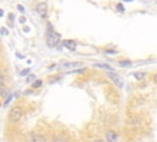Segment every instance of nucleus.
I'll use <instances>...</instances> for the list:
<instances>
[{"label":"nucleus","instance_id":"nucleus-22","mask_svg":"<svg viewBox=\"0 0 157 142\" xmlns=\"http://www.w3.org/2000/svg\"><path fill=\"white\" fill-rule=\"evenodd\" d=\"M17 10L21 11V12H25V7H23L22 5H17Z\"/></svg>","mask_w":157,"mask_h":142},{"label":"nucleus","instance_id":"nucleus-8","mask_svg":"<svg viewBox=\"0 0 157 142\" xmlns=\"http://www.w3.org/2000/svg\"><path fill=\"white\" fill-rule=\"evenodd\" d=\"M105 140H107V142H118V135H117V132H114V131H108L107 133H105Z\"/></svg>","mask_w":157,"mask_h":142},{"label":"nucleus","instance_id":"nucleus-20","mask_svg":"<svg viewBox=\"0 0 157 142\" xmlns=\"http://www.w3.org/2000/svg\"><path fill=\"white\" fill-rule=\"evenodd\" d=\"M1 92H0V94L2 95V97H5L6 94H7V89H5V88H2V89H0Z\"/></svg>","mask_w":157,"mask_h":142},{"label":"nucleus","instance_id":"nucleus-7","mask_svg":"<svg viewBox=\"0 0 157 142\" xmlns=\"http://www.w3.org/2000/svg\"><path fill=\"white\" fill-rule=\"evenodd\" d=\"M63 44H64V47H65L66 49H69V50H71V51H75L76 48H77V43H76L75 40H72V39H65V40L63 42Z\"/></svg>","mask_w":157,"mask_h":142},{"label":"nucleus","instance_id":"nucleus-2","mask_svg":"<svg viewBox=\"0 0 157 142\" xmlns=\"http://www.w3.org/2000/svg\"><path fill=\"white\" fill-rule=\"evenodd\" d=\"M21 118H22V108L18 106V105L12 106V108L10 109V114H9V119H10V121L16 122V121H18Z\"/></svg>","mask_w":157,"mask_h":142},{"label":"nucleus","instance_id":"nucleus-14","mask_svg":"<svg viewBox=\"0 0 157 142\" xmlns=\"http://www.w3.org/2000/svg\"><path fill=\"white\" fill-rule=\"evenodd\" d=\"M53 142H69V141L66 138H64V137H58L56 136V137L53 138Z\"/></svg>","mask_w":157,"mask_h":142},{"label":"nucleus","instance_id":"nucleus-6","mask_svg":"<svg viewBox=\"0 0 157 142\" xmlns=\"http://www.w3.org/2000/svg\"><path fill=\"white\" fill-rule=\"evenodd\" d=\"M29 141L31 142H48L45 136H43L42 133H37V132L29 133Z\"/></svg>","mask_w":157,"mask_h":142},{"label":"nucleus","instance_id":"nucleus-30","mask_svg":"<svg viewBox=\"0 0 157 142\" xmlns=\"http://www.w3.org/2000/svg\"><path fill=\"white\" fill-rule=\"evenodd\" d=\"M123 1H125V2H130V1H132V0H123Z\"/></svg>","mask_w":157,"mask_h":142},{"label":"nucleus","instance_id":"nucleus-19","mask_svg":"<svg viewBox=\"0 0 157 142\" xmlns=\"http://www.w3.org/2000/svg\"><path fill=\"white\" fill-rule=\"evenodd\" d=\"M33 80H36V76H34V75H29V76L27 77V82H32Z\"/></svg>","mask_w":157,"mask_h":142},{"label":"nucleus","instance_id":"nucleus-21","mask_svg":"<svg viewBox=\"0 0 157 142\" xmlns=\"http://www.w3.org/2000/svg\"><path fill=\"white\" fill-rule=\"evenodd\" d=\"M11 98H12V95L10 94V95H9L7 98H6V100H5V103H4V105H7V104H9V102L11 100Z\"/></svg>","mask_w":157,"mask_h":142},{"label":"nucleus","instance_id":"nucleus-23","mask_svg":"<svg viewBox=\"0 0 157 142\" xmlns=\"http://www.w3.org/2000/svg\"><path fill=\"white\" fill-rule=\"evenodd\" d=\"M20 22H21V23H25V22H26V17L21 16V17H20Z\"/></svg>","mask_w":157,"mask_h":142},{"label":"nucleus","instance_id":"nucleus-25","mask_svg":"<svg viewBox=\"0 0 157 142\" xmlns=\"http://www.w3.org/2000/svg\"><path fill=\"white\" fill-rule=\"evenodd\" d=\"M13 17H15V16H13L12 13H11V15H9V21H12V20H13Z\"/></svg>","mask_w":157,"mask_h":142},{"label":"nucleus","instance_id":"nucleus-3","mask_svg":"<svg viewBox=\"0 0 157 142\" xmlns=\"http://www.w3.org/2000/svg\"><path fill=\"white\" fill-rule=\"evenodd\" d=\"M107 76L114 82V84H117L119 88H121L123 86H124V81H123V78L119 76V75H117L115 72H112V71H108L107 72Z\"/></svg>","mask_w":157,"mask_h":142},{"label":"nucleus","instance_id":"nucleus-11","mask_svg":"<svg viewBox=\"0 0 157 142\" xmlns=\"http://www.w3.org/2000/svg\"><path fill=\"white\" fill-rule=\"evenodd\" d=\"M43 84L42 80H34V82H32V88H39Z\"/></svg>","mask_w":157,"mask_h":142},{"label":"nucleus","instance_id":"nucleus-17","mask_svg":"<svg viewBox=\"0 0 157 142\" xmlns=\"http://www.w3.org/2000/svg\"><path fill=\"white\" fill-rule=\"evenodd\" d=\"M29 71H31L29 69H25V70H23V71H22L20 75H21V76H27V75L29 73Z\"/></svg>","mask_w":157,"mask_h":142},{"label":"nucleus","instance_id":"nucleus-1","mask_svg":"<svg viewBox=\"0 0 157 142\" xmlns=\"http://www.w3.org/2000/svg\"><path fill=\"white\" fill-rule=\"evenodd\" d=\"M60 34H58L56 32H54V31H50L49 33H48V36H47V45L49 47V48H54V47H56V44L60 42Z\"/></svg>","mask_w":157,"mask_h":142},{"label":"nucleus","instance_id":"nucleus-16","mask_svg":"<svg viewBox=\"0 0 157 142\" xmlns=\"http://www.w3.org/2000/svg\"><path fill=\"white\" fill-rule=\"evenodd\" d=\"M5 82V73L2 70H0V84H2Z\"/></svg>","mask_w":157,"mask_h":142},{"label":"nucleus","instance_id":"nucleus-4","mask_svg":"<svg viewBox=\"0 0 157 142\" xmlns=\"http://www.w3.org/2000/svg\"><path fill=\"white\" fill-rule=\"evenodd\" d=\"M36 11H37V13H38L40 17L45 18L47 15H48V5H47V2H39V4L36 6Z\"/></svg>","mask_w":157,"mask_h":142},{"label":"nucleus","instance_id":"nucleus-24","mask_svg":"<svg viewBox=\"0 0 157 142\" xmlns=\"http://www.w3.org/2000/svg\"><path fill=\"white\" fill-rule=\"evenodd\" d=\"M105 53H107V54H115L117 51H115V50H107Z\"/></svg>","mask_w":157,"mask_h":142},{"label":"nucleus","instance_id":"nucleus-26","mask_svg":"<svg viewBox=\"0 0 157 142\" xmlns=\"http://www.w3.org/2000/svg\"><path fill=\"white\" fill-rule=\"evenodd\" d=\"M153 82L157 83V73H155V76H153Z\"/></svg>","mask_w":157,"mask_h":142},{"label":"nucleus","instance_id":"nucleus-13","mask_svg":"<svg viewBox=\"0 0 157 142\" xmlns=\"http://www.w3.org/2000/svg\"><path fill=\"white\" fill-rule=\"evenodd\" d=\"M86 70L85 69H75L72 71H67V73H83Z\"/></svg>","mask_w":157,"mask_h":142},{"label":"nucleus","instance_id":"nucleus-28","mask_svg":"<svg viewBox=\"0 0 157 142\" xmlns=\"http://www.w3.org/2000/svg\"><path fill=\"white\" fill-rule=\"evenodd\" d=\"M2 15H4V11H2V10H1V9H0V17H1V16H2Z\"/></svg>","mask_w":157,"mask_h":142},{"label":"nucleus","instance_id":"nucleus-10","mask_svg":"<svg viewBox=\"0 0 157 142\" xmlns=\"http://www.w3.org/2000/svg\"><path fill=\"white\" fill-rule=\"evenodd\" d=\"M119 66H121V67H131L132 66V61H130V60H120L119 61Z\"/></svg>","mask_w":157,"mask_h":142},{"label":"nucleus","instance_id":"nucleus-27","mask_svg":"<svg viewBox=\"0 0 157 142\" xmlns=\"http://www.w3.org/2000/svg\"><path fill=\"white\" fill-rule=\"evenodd\" d=\"M23 31H25V32H28V31H29V27H27V26L23 27Z\"/></svg>","mask_w":157,"mask_h":142},{"label":"nucleus","instance_id":"nucleus-12","mask_svg":"<svg viewBox=\"0 0 157 142\" xmlns=\"http://www.w3.org/2000/svg\"><path fill=\"white\" fill-rule=\"evenodd\" d=\"M145 76H146L145 72H135V73H134V77H135L136 80H142Z\"/></svg>","mask_w":157,"mask_h":142},{"label":"nucleus","instance_id":"nucleus-15","mask_svg":"<svg viewBox=\"0 0 157 142\" xmlns=\"http://www.w3.org/2000/svg\"><path fill=\"white\" fill-rule=\"evenodd\" d=\"M115 7H117V10H118L119 12H124V11H125V7H124V5H123L121 2L117 4V6H115Z\"/></svg>","mask_w":157,"mask_h":142},{"label":"nucleus","instance_id":"nucleus-5","mask_svg":"<svg viewBox=\"0 0 157 142\" xmlns=\"http://www.w3.org/2000/svg\"><path fill=\"white\" fill-rule=\"evenodd\" d=\"M80 65H81V62H78V61H65V62H61L58 66V69L59 70H67V69H71V67H77Z\"/></svg>","mask_w":157,"mask_h":142},{"label":"nucleus","instance_id":"nucleus-29","mask_svg":"<svg viewBox=\"0 0 157 142\" xmlns=\"http://www.w3.org/2000/svg\"><path fill=\"white\" fill-rule=\"evenodd\" d=\"M94 142H104V141H102V140H96Z\"/></svg>","mask_w":157,"mask_h":142},{"label":"nucleus","instance_id":"nucleus-18","mask_svg":"<svg viewBox=\"0 0 157 142\" xmlns=\"http://www.w3.org/2000/svg\"><path fill=\"white\" fill-rule=\"evenodd\" d=\"M0 33L4 34V36H6V34H7V29H6L5 27H1V28H0Z\"/></svg>","mask_w":157,"mask_h":142},{"label":"nucleus","instance_id":"nucleus-9","mask_svg":"<svg viewBox=\"0 0 157 142\" xmlns=\"http://www.w3.org/2000/svg\"><path fill=\"white\" fill-rule=\"evenodd\" d=\"M93 66L94 67H98V69L107 70V71H114V69L110 65H108V64H101V62H98V64H93Z\"/></svg>","mask_w":157,"mask_h":142}]
</instances>
